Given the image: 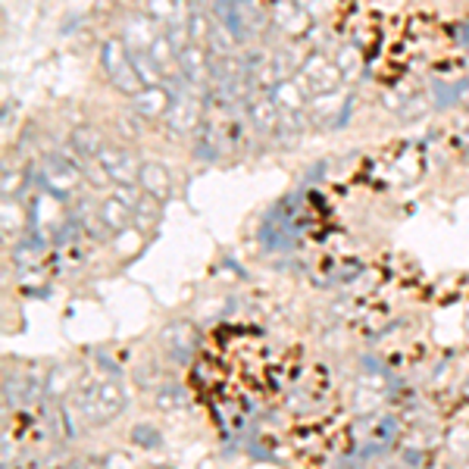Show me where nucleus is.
I'll list each match as a JSON object with an SVG mask.
<instances>
[{"label":"nucleus","instance_id":"b1692460","mask_svg":"<svg viewBox=\"0 0 469 469\" xmlns=\"http://www.w3.org/2000/svg\"><path fill=\"white\" fill-rule=\"evenodd\" d=\"M188 4H191V6H197V0H188Z\"/></svg>","mask_w":469,"mask_h":469},{"label":"nucleus","instance_id":"ddd939ff","mask_svg":"<svg viewBox=\"0 0 469 469\" xmlns=\"http://www.w3.org/2000/svg\"><path fill=\"white\" fill-rule=\"evenodd\" d=\"M138 185L145 195L156 197V201H166L173 195V179H169V169L156 160H147L141 163V175H138Z\"/></svg>","mask_w":469,"mask_h":469},{"label":"nucleus","instance_id":"aec40b11","mask_svg":"<svg viewBox=\"0 0 469 469\" xmlns=\"http://www.w3.org/2000/svg\"><path fill=\"white\" fill-rule=\"evenodd\" d=\"M132 438H135V444L147 447V451H156V447L163 444V432L156 429V425H151V423L135 425V429H132Z\"/></svg>","mask_w":469,"mask_h":469},{"label":"nucleus","instance_id":"9b49d317","mask_svg":"<svg viewBox=\"0 0 469 469\" xmlns=\"http://www.w3.org/2000/svg\"><path fill=\"white\" fill-rule=\"evenodd\" d=\"M156 19L151 13H132L123 25V41L129 51H151V45L156 41Z\"/></svg>","mask_w":469,"mask_h":469},{"label":"nucleus","instance_id":"f8f14e48","mask_svg":"<svg viewBox=\"0 0 469 469\" xmlns=\"http://www.w3.org/2000/svg\"><path fill=\"white\" fill-rule=\"evenodd\" d=\"M132 219H135V207L125 201L123 195L106 197L101 207H97V223H101L104 229L113 232V234H123L132 225Z\"/></svg>","mask_w":469,"mask_h":469},{"label":"nucleus","instance_id":"412c9836","mask_svg":"<svg viewBox=\"0 0 469 469\" xmlns=\"http://www.w3.org/2000/svg\"><path fill=\"white\" fill-rule=\"evenodd\" d=\"M457 145H460V151H464V154H469V125H466L464 132L457 135Z\"/></svg>","mask_w":469,"mask_h":469},{"label":"nucleus","instance_id":"dca6fc26","mask_svg":"<svg viewBox=\"0 0 469 469\" xmlns=\"http://www.w3.org/2000/svg\"><path fill=\"white\" fill-rule=\"evenodd\" d=\"M129 54H132V63H135V73H138V78L145 82V88H147V85L166 82V75H163V69L154 63L151 51H129Z\"/></svg>","mask_w":469,"mask_h":469},{"label":"nucleus","instance_id":"39448f33","mask_svg":"<svg viewBox=\"0 0 469 469\" xmlns=\"http://www.w3.org/2000/svg\"><path fill=\"white\" fill-rule=\"evenodd\" d=\"M160 344L169 360L188 364V360L195 357L197 344H201V335H197V329L188 323V319H175V323H169L166 329L160 332Z\"/></svg>","mask_w":469,"mask_h":469},{"label":"nucleus","instance_id":"f3484780","mask_svg":"<svg viewBox=\"0 0 469 469\" xmlns=\"http://www.w3.org/2000/svg\"><path fill=\"white\" fill-rule=\"evenodd\" d=\"M335 63H338L341 75H344V82H351V78H357L360 66H364V54H360L354 45H344V47H341V51L335 54Z\"/></svg>","mask_w":469,"mask_h":469},{"label":"nucleus","instance_id":"20e7f679","mask_svg":"<svg viewBox=\"0 0 469 469\" xmlns=\"http://www.w3.org/2000/svg\"><path fill=\"white\" fill-rule=\"evenodd\" d=\"M297 82L304 85V91H307L313 101V97H319V95L338 91L341 82H344V75H341L335 60H329V56H323V54H313L297 66Z\"/></svg>","mask_w":469,"mask_h":469},{"label":"nucleus","instance_id":"2eb2a0df","mask_svg":"<svg viewBox=\"0 0 469 469\" xmlns=\"http://www.w3.org/2000/svg\"><path fill=\"white\" fill-rule=\"evenodd\" d=\"M69 147H73L75 154L97 160V154L104 151V138H101V132L91 129V125H78V129L69 135Z\"/></svg>","mask_w":469,"mask_h":469},{"label":"nucleus","instance_id":"0eeeda50","mask_svg":"<svg viewBox=\"0 0 469 469\" xmlns=\"http://www.w3.org/2000/svg\"><path fill=\"white\" fill-rule=\"evenodd\" d=\"M173 101H175L173 85H166V82L147 85V88H141L138 95L132 97V113L138 119H147V123H154V119H166Z\"/></svg>","mask_w":469,"mask_h":469},{"label":"nucleus","instance_id":"7ed1b4c3","mask_svg":"<svg viewBox=\"0 0 469 469\" xmlns=\"http://www.w3.org/2000/svg\"><path fill=\"white\" fill-rule=\"evenodd\" d=\"M82 166H85L82 154H78L75 160H69L66 154H51L41 163V182H45V188L51 191L56 201H69L73 191H78V185H82V175H85Z\"/></svg>","mask_w":469,"mask_h":469},{"label":"nucleus","instance_id":"4be33fe9","mask_svg":"<svg viewBox=\"0 0 469 469\" xmlns=\"http://www.w3.org/2000/svg\"><path fill=\"white\" fill-rule=\"evenodd\" d=\"M404 460H407V464H423V454H419V451H404Z\"/></svg>","mask_w":469,"mask_h":469},{"label":"nucleus","instance_id":"4468645a","mask_svg":"<svg viewBox=\"0 0 469 469\" xmlns=\"http://www.w3.org/2000/svg\"><path fill=\"white\" fill-rule=\"evenodd\" d=\"M154 407L163 410V414H175V410L188 407V391L175 382H166V385L154 388Z\"/></svg>","mask_w":469,"mask_h":469},{"label":"nucleus","instance_id":"423d86ee","mask_svg":"<svg viewBox=\"0 0 469 469\" xmlns=\"http://www.w3.org/2000/svg\"><path fill=\"white\" fill-rule=\"evenodd\" d=\"M97 163L106 173V179L116 182L119 188H129V185H138L141 175V163L119 145H104V151L97 154Z\"/></svg>","mask_w":469,"mask_h":469},{"label":"nucleus","instance_id":"5701e85b","mask_svg":"<svg viewBox=\"0 0 469 469\" xmlns=\"http://www.w3.org/2000/svg\"><path fill=\"white\" fill-rule=\"evenodd\" d=\"M460 104H464L466 110H469V91H464V97H460Z\"/></svg>","mask_w":469,"mask_h":469},{"label":"nucleus","instance_id":"a211bd4d","mask_svg":"<svg viewBox=\"0 0 469 469\" xmlns=\"http://www.w3.org/2000/svg\"><path fill=\"white\" fill-rule=\"evenodd\" d=\"M429 88H432V101H435V106H451V104H457L460 97H464L466 85H464V82H457V85L432 82Z\"/></svg>","mask_w":469,"mask_h":469},{"label":"nucleus","instance_id":"1a4fd4ad","mask_svg":"<svg viewBox=\"0 0 469 469\" xmlns=\"http://www.w3.org/2000/svg\"><path fill=\"white\" fill-rule=\"evenodd\" d=\"M247 119H251L254 129L260 135H269V138L282 132V106L275 104L273 95L254 97V101L247 104Z\"/></svg>","mask_w":469,"mask_h":469},{"label":"nucleus","instance_id":"6e6552de","mask_svg":"<svg viewBox=\"0 0 469 469\" xmlns=\"http://www.w3.org/2000/svg\"><path fill=\"white\" fill-rule=\"evenodd\" d=\"M166 125L175 135H191L204 125V106L197 101V95H185V91H175V101L166 113Z\"/></svg>","mask_w":469,"mask_h":469},{"label":"nucleus","instance_id":"9d476101","mask_svg":"<svg viewBox=\"0 0 469 469\" xmlns=\"http://www.w3.org/2000/svg\"><path fill=\"white\" fill-rule=\"evenodd\" d=\"M47 257V234L35 225L32 232H25L23 238L13 244V263H16L23 273H28V269H38L41 260Z\"/></svg>","mask_w":469,"mask_h":469},{"label":"nucleus","instance_id":"f257e3e1","mask_svg":"<svg viewBox=\"0 0 469 469\" xmlns=\"http://www.w3.org/2000/svg\"><path fill=\"white\" fill-rule=\"evenodd\" d=\"M75 410L88 425H104L125 410V391L113 379L82 382L75 388Z\"/></svg>","mask_w":469,"mask_h":469},{"label":"nucleus","instance_id":"6ab92c4d","mask_svg":"<svg viewBox=\"0 0 469 469\" xmlns=\"http://www.w3.org/2000/svg\"><path fill=\"white\" fill-rule=\"evenodd\" d=\"M185 4H188V0H147V10H151L156 23L166 25L169 19H175L185 10Z\"/></svg>","mask_w":469,"mask_h":469},{"label":"nucleus","instance_id":"f03ea898","mask_svg":"<svg viewBox=\"0 0 469 469\" xmlns=\"http://www.w3.org/2000/svg\"><path fill=\"white\" fill-rule=\"evenodd\" d=\"M101 66H104V75L110 78V85L119 91V95L135 97L141 88H145V82H141L138 73H135L132 54H129V47H125L123 38L104 41V47H101Z\"/></svg>","mask_w":469,"mask_h":469}]
</instances>
